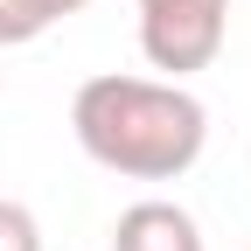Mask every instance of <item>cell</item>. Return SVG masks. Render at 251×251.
I'll list each match as a JSON object with an SVG mask.
<instances>
[{"label": "cell", "mask_w": 251, "mask_h": 251, "mask_svg": "<svg viewBox=\"0 0 251 251\" xmlns=\"http://www.w3.org/2000/svg\"><path fill=\"white\" fill-rule=\"evenodd\" d=\"M70 133L98 168L126 181H175L202 161L209 112L188 84L168 77H91L70 98Z\"/></svg>", "instance_id": "1"}, {"label": "cell", "mask_w": 251, "mask_h": 251, "mask_svg": "<svg viewBox=\"0 0 251 251\" xmlns=\"http://www.w3.org/2000/svg\"><path fill=\"white\" fill-rule=\"evenodd\" d=\"M112 251H202V224L168 196H147L133 209H119L112 224Z\"/></svg>", "instance_id": "3"}, {"label": "cell", "mask_w": 251, "mask_h": 251, "mask_svg": "<svg viewBox=\"0 0 251 251\" xmlns=\"http://www.w3.org/2000/svg\"><path fill=\"white\" fill-rule=\"evenodd\" d=\"M230 35V0H140V56L168 84L209 70Z\"/></svg>", "instance_id": "2"}, {"label": "cell", "mask_w": 251, "mask_h": 251, "mask_svg": "<svg viewBox=\"0 0 251 251\" xmlns=\"http://www.w3.org/2000/svg\"><path fill=\"white\" fill-rule=\"evenodd\" d=\"M21 7H28V14H35L42 28H56L63 14H77V7H91V0H21Z\"/></svg>", "instance_id": "5"}, {"label": "cell", "mask_w": 251, "mask_h": 251, "mask_svg": "<svg viewBox=\"0 0 251 251\" xmlns=\"http://www.w3.org/2000/svg\"><path fill=\"white\" fill-rule=\"evenodd\" d=\"M0 251H42V224L28 202H7L0 196Z\"/></svg>", "instance_id": "4"}]
</instances>
